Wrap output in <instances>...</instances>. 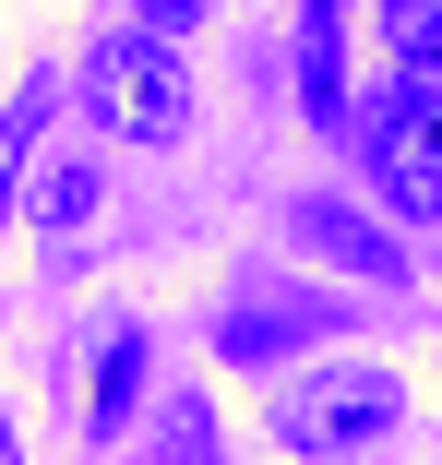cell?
I'll return each instance as SVG.
<instances>
[{
    "label": "cell",
    "instance_id": "1",
    "mask_svg": "<svg viewBox=\"0 0 442 465\" xmlns=\"http://www.w3.org/2000/svg\"><path fill=\"white\" fill-rule=\"evenodd\" d=\"M395 418H407V394L371 358H323V370H299L276 394V441L287 453H371V441H395Z\"/></svg>",
    "mask_w": 442,
    "mask_h": 465
},
{
    "label": "cell",
    "instance_id": "6",
    "mask_svg": "<svg viewBox=\"0 0 442 465\" xmlns=\"http://www.w3.org/2000/svg\"><path fill=\"white\" fill-rule=\"evenodd\" d=\"M84 203H96V167H84V155H60V167L36 179V215H48V227H84Z\"/></svg>",
    "mask_w": 442,
    "mask_h": 465
},
{
    "label": "cell",
    "instance_id": "5",
    "mask_svg": "<svg viewBox=\"0 0 442 465\" xmlns=\"http://www.w3.org/2000/svg\"><path fill=\"white\" fill-rule=\"evenodd\" d=\"M383 48L407 72H442V0H383Z\"/></svg>",
    "mask_w": 442,
    "mask_h": 465
},
{
    "label": "cell",
    "instance_id": "4",
    "mask_svg": "<svg viewBox=\"0 0 442 465\" xmlns=\"http://www.w3.org/2000/svg\"><path fill=\"white\" fill-rule=\"evenodd\" d=\"M132 394H144V334H108V358H96V418H84V430L108 441V430L132 418Z\"/></svg>",
    "mask_w": 442,
    "mask_h": 465
},
{
    "label": "cell",
    "instance_id": "7",
    "mask_svg": "<svg viewBox=\"0 0 442 465\" xmlns=\"http://www.w3.org/2000/svg\"><path fill=\"white\" fill-rule=\"evenodd\" d=\"M311 239H323L335 262H359V274H383V287H395V251H383L371 227H347V215H311Z\"/></svg>",
    "mask_w": 442,
    "mask_h": 465
},
{
    "label": "cell",
    "instance_id": "3",
    "mask_svg": "<svg viewBox=\"0 0 442 465\" xmlns=\"http://www.w3.org/2000/svg\"><path fill=\"white\" fill-rule=\"evenodd\" d=\"M371 179L395 215H442V72H407L395 96L371 108Z\"/></svg>",
    "mask_w": 442,
    "mask_h": 465
},
{
    "label": "cell",
    "instance_id": "2",
    "mask_svg": "<svg viewBox=\"0 0 442 465\" xmlns=\"http://www.w3.org/2000/svg\"><path fill=\"white\" fill-rule=\"evenodd\" d=\"M84 108H96V132H120V143H180L192 132V72L156 36H108L84 60Z\"/></svg>",
    "mask_w": 442,
    "mask_h": 465
},
{
    "label": "cell",
    "instance_id": "9",
    "mask_svg": "<svg viewBox=\"0 0 442 465\" xmlns=\"http://www.w3.org/2000/svg\"><path fill=\"white\" fill-rule=\"evenodd\" d=\"M204 13H216V0H144V25H156V36H192Z\"/></svg>",
    "mask_w": 442,
    "mask_h": 465
},
{
    "label": "cell",
    "instance_id": "8",
    "mask_svg": "<svg viewBox=\"0 0 442 465\" xmlns=\"http://www.w3.org/2000/svg\"><path fill=\"white\" fill-rule=\"evenodd\" d=\"M311 108L347 120V108H335V0H311Z\"/></svg>",
    "mask_w": 442,
    "mask_h": 465
}]
</instances>
